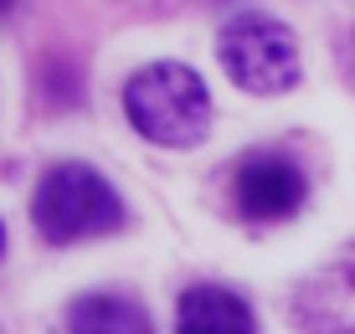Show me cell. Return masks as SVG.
<instances>
[{"mask_svg":"<svg viewBox=\"0 0 355 334\" xmlns=\"http://www.w3.org/2000/svg\"><path fill=\"white\" fill-rule=\"evenodd\" d=\"M129 123L160 150H191L211 129V93L186 62H150L124 88Z\"/></svg>","mask_w":355,"mask_h":334,"instance_id":"obj_1","label":"cell"},{"mask_svg":"<svg viewBox=\"0 0 355 334\" xmlns=\"http://www.w3.org/2000/svg\"><path fill=\"white\" fill-rule=\"evenodd\" d=\"M31 221L46 242L67 247V242H88V237H103V231H119L124 227V201L119 191L98 175L93 165H52L42 175L31 195Z\"/></svg>","mask_w":355,"mask_h":334,"instance_id":"obj_2","label":"cell"},{"mask_svg":"<svg viewBox=\"0 0 355 334\" xmlns=\"http://www.w3.org/2000/svg\"><path fill=\"white\" fill-rule=\"evenodd\" d=\"M216 57H222L227 78L242 93H258V98L288 93L304 72L293 31L273 16H258V10H242V16L227 21L222 36H216Z\"/></svg>","mask_w":355,"mask_h":334,"instance_id":"obj_3","label":"cell"},{"mask_svg":"<svg viewBox=\"0 0 355 334\" xmlns=\"http://www.w3.org/2000/svg\"><path fill=\"white\" fill-rule=\"evenodd\" d=\"M288 319L299 334H355V247H345L309 283H299Z\"/></svg>","mask_w":355,"mask_h":334,"instance_id":"obj_4","label":"cell"},{"mask_svg":"<svg viewBox=\"0 0 355 334\" xmlns=\"http://www.w3.org/2000/svg\"><path fill=\"white\" fill-rule=\"evenodd\" d=\"M232 195L248 221H284L304 206L309 185H304V170L284 155H248L232 175Z\"/></svg>","mask_w":355,"mask_h":334,"instance_id":"obj_5","label":"cell"},{"mask_svg":"<svg viewBox=\"0 0 355 334\" xmlns=\"http://www.w3.org/2000/svg\"><path fill=\"white\" fill-rule=\"evenodd\" d=\"M175 334H258V324H252V308L242 304V293L201 283V288L180 293Z\"/></svg>","mask_w":355,"mask_h":334,"instance_id":"obj_6","label":"cell"},{"mask_svg":"<svg viewBox=\"0 0 355 334\" xmlns=\"http://www.w3.org/2000/svg\"><path fill=\"white\" fill-rule=\"evenodd\" d=\"M67 334H155L150 314L124 293H83L67 308Z\"/></svg>","mask_w":355,"mask_h":334,"instance_id":"obj_7","label":"cell"},{"mask_svg":"<svg viewBox=\"0 0 355 334\" xmlns=\"http://www.w3.org/2000/svg\"><path fill=\"white\" fill-rule=\"evenodd\" d=\"M10 6H16V0H0V16H10Z\"/></svg>","mask_w":355,"mask_h":334,"instance_id":"obj_8","label":"cell"},{"mask_svg":"<svg viewBox=\"0 0 355 334\" xmlns=\"http://www.w3.org/2000/svg\"><path fill=\"white\" fill-rule=\"evenodd\" d=\"M0 247H6V227H0Z\"/></svg>","mask_w":355,"mask_h":334,"instance_id":"obj_9","label":"cell"},{"mask_svg":"<svg viewBox=\"0 0 355 334\" xmlns=\"http://www.w3.org/2000/svg\"><path fill=\"white\" fill-rule=\"evenodd\" d=\"M0 334H6V329H0Z\"/></svg>","mask_w":355,"mask_h":334,"instance_id":"obj_10","label":"cell"}]
</instances>
